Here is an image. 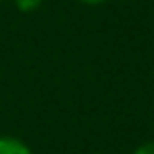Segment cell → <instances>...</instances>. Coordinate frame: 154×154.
Here are the masks:
<instances>
[{
    "instance_id": "obj_1",
    "label": "cell",
    "mask_w": 154,
    "mask_h": 154,
    "mask_svg": "<svg viewBox=\"0 0 154 154\" xmlns=\"http://www.w3.org/2000/svg\"><path fill=\"white\" fill-rule=\"evenodd\" d=\"M0 154H32V150L19 137L0 135Z\"/></svg>"
},
{
    "instance_id": "obj_2",
    "label": "cell",
    "mask_w": 154,
    "mask_h": 154,
    "mask_svg": "<svg viewBox=\"0 0 154 154\" xmlns=\"http://www.w3.org/2000/svg\"><path fill=\"white\" fill-rule=\"evenodd\" d=\"M13 2H15L17 11H21V13H32V11H36V9L42 5V0H13Z\"/></svg>"
},
{
    "instance_id": "obj_3",
    "label": "cell",
    "mask_w": 154,
    "mask_h": 154,
    "mask_svg": "<svg viewBox=\"0 0 154 154\" xmlns=\"http://www.w3.org/2000/svg\"><path fill=\"white\" fill-rule=\"evenodd\" d=\"M133 154H154V141H146L133 150Z\"/></svg>"
},
{
    "instance_id": "obj_4",
    "label": "cell",
    "mask_w": 154,
    "mask_h": 154,
    "mask_svg": "<svg viewBox=\"0 0 154 154\" xmlns=\"http://www.w3.org/2000/svg\"><path fill=\"white\" fill-rule=\"evenodd\" d=\"M82 5H89V7H97V5H101V2H106V0H80Z\"/></svg>"
}]
</instances>
